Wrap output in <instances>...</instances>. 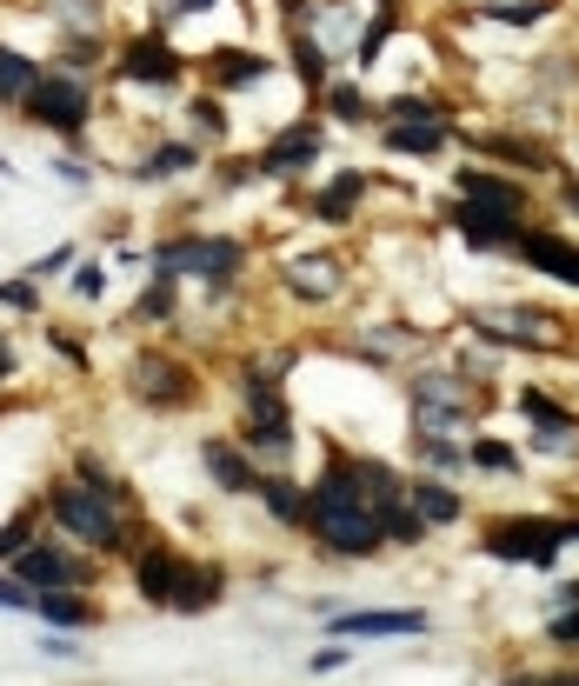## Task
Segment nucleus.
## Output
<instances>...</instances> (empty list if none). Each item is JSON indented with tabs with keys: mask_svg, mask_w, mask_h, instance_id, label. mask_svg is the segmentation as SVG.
Instances as JSON below:
<instances>
[{
	"mask_svg": "<svg viewBox=\"0 0 579 686\" xmlns=\"http://www.w3.org/2000/svg\"><path fill=\"white\" fill-rule=\"evenodd\" d=\"M307 520H313V534L333 547V554H373L380 547V507L367 500V480H360V460H333L327 467V480L313 487V500H307Z\"/></svg>",
	"mask_w": 579,
	"mask_h": 686,
	"instance_id": "obj_1",
	"label": "nucleus"
},
{
	"mask_svg": "<svg viewBox=\"0 0 579 686\" xmlns=\"http://www.w3.org/2000/svg\"><path fill=\"white\" fill-rule=\"evenodd\" d=\"M53 520L67 534H80L87 547H120V500L113 487H53Z\"/></svg>",
	"mask_w": 579,
	"mask_h": 686,
	"instance_id": "obj_2",
	"label": "nucleus"
},
{
	"mask_svg": "<svg viewBox=\"0 0 579 686\" xmlns=\"http://www.w3.org/2000/svg\"><path fill=\"white\" fill-rule=\"evenodd\" d=\"M579 527H547V520H500L493 534H487V554L493 560H527V567H553V554L573 540Z\"/></svg>",
	"mask_w": 579,
	"mask_h": 686,
	"instance_id": "obj_3",
	"label": "nucleus"
},
{
	"mask_svg": "<svg viewBox=\"0 0 579 686\" xmlns=\"http://www.w3.org/2000/svg\"><path fill=\"white\" fill-rule=\"evenodd\" d=\"M20 107H27L33 120L60 127V133H80V127H87L93 93H87V80H73V73H40V80H33V93H27Z\"/></svg>",
	"mask_w": 579,
	"mask_h": 686,
	"instance_id": "obj_4",
	"label": "nucleus"
},
{
	"mask_svg": "<svg viewBox=\"0 0 579 686\" xmlns=\"http://www.w3.org/2000/svg\"><path fill=\"white\" fill-rule=\"evenodd\" d=\"M160 267H187V274L227 280V274L240 267V247H233V240H167V247H160Z\"/></svg>",
	"mask_w": 579,
	"mask_h": 686,
	"instance_id": "obj_5",
	"label": "nucleus"
},
{
	"mask_svg": "<svg viewBox=\"0 0 579 686\" xmlns=\"http://www.w3.org/2000/svg\"><path fill=\"white\" fill-rule=\"evenodd\" d=\"M460 200L473 207V213H493V220H520V207H527V193L513 187V180H500V173H460Z\"/></svg>",
	"mask_w": 579,
	"mask_h": 686,
	"instance_id": "obj_6",
	"label": "nucleus"
},
{
	"mask_svg": "<svg viewBox=\"0 0 579 686\" xmlns=\"http://www.w3.org/2000/svg\"><path fill=\"white\" fill-rule=\"evenodd\" d=\"M13 574H20L33 594H60V587H80V580H87V574H80L67 554H53V547H20Z\"/></svg>",
	"mask_w": 579,
	"mask_h": 686,
	"instance_id": "obj_7",
	"label": "nucleus"
},
{
	"mask_svg": "<svg viewBox=\"0 0 579 686\" xmlns=\"http://www.w3.org/2000/svg\"><path fill=\"white\" fill-rule=\"evenodd\" d=\"M180 567H187V560H180L173 547H147L140 567H133V587H140L153 607H173V594H180Z\"/></svg>",
	"mask_w": 579,
	"mask_h": 686,
	"instance_id": "obj_8",
	"label": "nucleus"
},
{
	"mask_svg": "<svg viewBox=\"0 0 579 686\" xmlns=\"http://www.w3.org/2000/svg\"><path fill=\"white\" fill-rule=\"evenodd\" d=\"M133 387L153 394L147 407H187V400H193V380H187L173 360H140V367H133Z\"/></svg>",
	"mask_w": 579,
	"mask_h": 686,
	"instance_id": "obj_9",
	"label": "nucleus"
},
{
	"mask_svg": "<svg viewBox=\"0 0 579 686\" xmlns=\"http://www.w3.org/2000/svg\"><path fill=\"white\" fill-rule=\"evenodd\" d=\"M520 253H527L533 267H547L553 280H573V287H579V247H573V240H560V233H527V240H520Z\"/></svg>",
	"mask_w": 579,
	"mask_h": 686,
	"instance_id": "obj_10",
	"label": "nucleus"
},
{
	"mask_svg": "<svg viewBox=\"0 0 579 686\" xmlns=\"http://www.w3.org/2000/svg\"><path fill=\"white\" fill-rule=\"evenodd\" d=\"M333 634H427V614H407V607H387V614H340Z\"/></svg>",
	"mask_w": 579,
	"mask_h": 686,
	"instance_id": "obj_11",
	"label": "nucleus"
},
{
	"mask_svg": "<svg viewBox=\"0 0 579 686\" xmlns=\"http://www.w3.org/2000/svg\"><path fill=\"white\" fill-rule=\"evenodd\" d=\"M173 73H180V60H173L153 33H140V40L127 47V80H153V87H160V80H173Z\"/></svg>",
	"mask_w": 579,
	"mask_h": 686,
	"instance_id": "obj_12",
	"label": "nucleus"
},
{
	"mask_svg": "<svg viewBox=\"0 0 579 686\" xmlns=\"http://www.w3.org/2000/svg\"><path fill=\"white\" fill-rule=\"evenodd\" d=\"M207 474H213V487H227V494H247V487H260V480H253V467H247V460H240L227 440H213V447H207Z\"/></svg>",
	"mask_w": 579,
	"mask_h": 686,
	"instance_id": "obj_13",
	"label": "nucleus"
},
{
	"mask_svg": "<svg viewBox=\"0 0 579 686\" xmlns=\"http://www.w3.org/2000/svg\"><path fill=\"white\" fill-rule=\"evenodd\" d=\"M213 594H220V574H213V567H193V560H187V567H180V594H173V607H180V614H200V607H207Z\"/></svg>",
	"mask_w": 579,
	"mask_h": 686,
	"instance_id": "obj_14",
	"label": "nucleus"
},
{
	"mask_svg": "<svg viewBox=\"0 0 579 686\" xmlns=\"http://www.w3.org/2000/svg\"><path fill=\"white\" fill-rule=\"evenodd\" d=\"M33 614H40L47 627H87V620H93V607H87L80 594H67V587H60V594H40Z\"/></svg>",
	"mask_w": 579,
	"mask_h": 686,
	"instance_id": "obj_15",
	"label": "nucleus"
},
{
	"mask_svg": "<svg viewBox=\"0 0 579 686\" xmlns=\"http://www.w3.org/2000/svg\"><path fill=\"white\" fill-rule=\"evenodd\" d=\"M413 514H420V520H433V527H447V520H460V500H453V487L420 480V487H413Z\"/></svg>",
	"mask_w": 579,
	"mask_h": 686,
	"instance_id": "obj_16",
	"label": "nucleus"
},
{
	"mask_svg": "<svg viewBox=\"0 0 579 686\" xmlns=\"http://www.w3.org/2000/svg\"><path fill=\"white\" fill-rule=\"evenodd\" d=\"M440 140H447V133H440L433 120H400V127L387 133L393 153H440Z\"/></svg>",
	"mask_w": 579,
	"mask_h": 686,
	"instance_id": "obj_17",
	"label": "nucleus"
},
{
	"mask_svg": "<svg viewBox=\"0 0 579 686\" xmlns=\"http://www.w3.org/2000/svg\"><path fill=\"white\" fill-rule=\"evenodd\" d=\"M313 153H320V133H313V127H287V140L267 147V167H300V160H313Z\"/></svg>",
	"mask_w": 579,
	"mask_h": 686,
	"instance_id": "obj_18",
	"label": "nucleus"
},
{
	"mask_svg": "<svg viewBox=\"0 0 579 686\" xmlns=\"http://www.w3.org/2000/svg\"><path fill=\"white\" fill-rule=\"evenodd\" d=\"M460 233H467V247H500V240H520V233H513V220H493V213H473V207H460Z\"/></svg>",
	"mask_w": 579,
	"mask_h": 686,
	"instance_id": "obj_19",
	"label": "nucleus"
},
{
	"mask_svg": "<svg viewBox=\"0 0 579 686\" xmlns=\"http://www.w3.org/2000/svg\"><path fill=\"white\" fill-rule=\"evenodd\" d=\"M287 280H293V287H300L307 300H327V294L340 287V267H333V260H313V267L300 260V267H287Z\"/></svg>",
	"mask_w": 579,
	"mask_h": 686,
	"instance_id": "obj_20",
	"label": "nucleus"
},
{
	"mask_svg": "<svg viewBox=\"0 0 579 686\" xmlns=\"http://www.w3.org/2000/svg\"><path fill=\"white\" fill-rule=\"evenodd\" d=\"M33 80H40V67L0 47V100H27V93H33Z\"/></svg>",
	"mask_w": 579,
	"mask_h": 686,
	"instance_id": "obj_21",
	"label": "nucleus"
},
{
	"mask_svg": "<svg viewBox=\"0 0 579 686\" xmlns=\"http://www.w3.org/2000/svg\"><path fill=\"white\" fill-rule=\"evenodd\" d=\"M213 73H220V87H253V80H267V60H253V53H213Z\"/></svg>",
	"mask_w": 579,
	"mask_h": 686,
	"instance_id": "obj_22",
	"label": "nucleus"
},
{
	"mask_svg": "<svg viewBox=\"0 0 579 686\" xmlns=\"http://www.w3.org/2000/svg\"><path fill=\"white\" fill-rule=\"evenodd\" d=\"M260 500L273 507V520H307V500H300L287 480H260Z\"/></svg>",
	"mask_w": 579,
	"mask_h": 686,
	"instance_id": "obj_23",
	"label": "nucleus"
},
{
	"mask_svg": "<svg viewBox=\"0 0 579 686\" xmlns=\"http://www.w3.org/2000/svg\"><path fill=\"white\" fill-rule=\"evenodd\" d=\"M520 414H533V420H540L547 434H567V427H573V420H567V414L553 407V394H533V387L520 394Z\"/></svg>",
	"mask_w": 579,
	"mask_h": 686,
	"instance_id": "obj_24",
	"label": "nucleus"
},
{
	"mask_svg": "<svg viewBox=\"0 0 579 686\" xmlns=\"http://www.w3.org/2000/svg\"><path fill=\"white\" fill-rule=\"evenodd\" d=\"M467 460H480V467H493V474H507V467H513V447H500V440H480V447H473Z\"/></svg>",
	"mask_w": 579,
	"mask_h": 686,
	"instance_id": "obj_25",
	"label": "nucleus"
},
{
	"mask_svg": "<svg viewBox=\"0 0 579 686\" xmlns=\"http://www.w3.org/2000/svg\"><path fill=\"white\" fill-rule=\"evenodd\" d=\"M167 307H173V280H153V287H147V300H140V314H147V320H160Z\"/></svg>",
	"mask_w": 579,
	"mask_h": 686,
	"instance_id": "obj_26",
	"label": "nucleus"
},
{
	"mask_svg": "<svg viewBox=\"0 0 579 686\" xmlns=\"http://www.w3.org/2000/svg\"><path fill=\"white\" fill-rule=\"evenodd\" d=\"M27 534H33V507H27V514L0 534V560H7V554H20V547H27Z\"/></svg>",
	"mask_w": 579,
	"mask_h": 686,
	"instance_id": "obj_27",
	"label": "nucleus"
},
{
	"mask_svg": "<svg viewBox=\"0 0 579 686\" xmlns=\"http://www.w3.org/2000/svg\"><path fill=\"white\" fill-rule=\"evenodd\" d=\"M33 600H40V594H33L27 580H0V607H13V614H27Z\"/></svg>",
	"mask_w": 579,
	"mask_h": 686,
	"instance_id": "obj_28",
	"label": "nucleus"
},
{
	"mask_svg": "<svg viewBox=\"0 0 579 686\" xmlns=\"http://www.w3.org/2000/svg\"><path fill=\"white\" fill-rule=\"evenodd\" d=\"M300 73H307V87H327V60H320V47H307V40H300Z\"/></svg>",
	"mask_w": 579,
	"mask_h": 686,
	"instance_id": "obj_29",
	"label": "nucleus"
},
{
	"mask_svg": "<svg viewBox=\"0 0 579 686\" xmlns=\"http://www.w3.org/2000/svg\"><path fill=\"white\" fill-rule=\"evenodd\" d=\"M53 7H60L73 27H100V7H93V0H53Z\"/></svg>",
	"mask_w": 579,
	"mask_h": 686,
	"instance_id": "obj_30",
	"label": "nucleus"
},
{
	"mask_svg": "<svg viewBox=\"0 0 579 686\" xmlns=\"http://www.w3.org/2000/svg\"><path fill=\"white\" fill-rule=\"evenodd\" d=\"M100 287H107L100 267H80V274H73V294H80V300H100Z\"/></svg>",
	"mask_w": 579,
	"mask_h": 686,
	"instance_id": "obj_31",
	"label": "nucleus"
},
{
	"mask_svg": "<svg viewBox=\"0 0 579 686\" xmlns=\"http://www.w3.org/2000/svg\"><path fill=\"white\" fill-rule=\"evenodd\" d=\"M0 300H7V307H20V314H33V307H40L27 280H7V287H0Z\"/></svg>",
	"mask_w": 579,
	"mask_h": 686,
	"instance_id": "obj_32",
	"label": "nucleus"
},
{
	"mask_svg": "<svg viewBox=\"0 0 579 686\" xmlns=\"http://www.w3.org/2000/svg\"><path fill=\"white\" fill-rule=\"evenodd\" d=\"M387 27H393V20H387V13H380V20H373V27H367V40H360V60H373V53H380V47H387Z\"/></svg>",
	"mask_w": 579,
	"mask_h": 686,
	"instance_id": "obj_33",
	"label": "nucleus"
},
{
	"mask_svg": "<svg viewBox=\"0 0 579 686\" xmlns=\"http://www.w3.org/2000/svg\"><path fill=\"white\" fill-rule=\"evenodd\" d=\"M327 107H333L340 120H360V93H353V87H333V100H327Z\"/></svg>",
	"mask_w": 579,
	"mask_h": 686,
	"instance_id": "obj_34",
	"label": "nucleus"
},
{
	"mask_svg": "<svg viewBox=\"0 0 579 686\" xmlns=\"http://www.w3.org/2000/svg\"><path fill=\"white\" fill-rule=\"evenodd\" d=\"M553 640H560V647H579V614H567V620H553Z\"/></svg>",
	"mask_w": 579,
	"mask_h": 686,
	"instance_id": "obj_35",
	"label": "nucleus"
},
{
	"mask_svg": "<svg viewBox=\"0 0 579 686\" xmlns=\"http://www.w3.org/2000/svg\"><path fill=\"white\" fill-rule=\"evenodd\" d=\"M7 374H13V347L0 340V380H7Z\"/></svg>",
	"mask_w": 579,
	"mask_h": 686,
	"instance_id": "obj_36",
	"label": "nucleus"
},
{
	"mask_svg": "<svg viewBox=\"0 0 579 686\" xmlns=\"http://www.w3.org/2000/svg\"><path fill=\"white\" fill-rule=\"evenodd\" d=\"M547 686H579V674H560V680H547Z\"/></svg>",
	"mask_w": 579,
	"mask_h": 686,
	"instance_id": "obj_37",
	"label": "nucleus"
},
{
	"mask_svg": "<svg viewBox=\"0 0 579 686\" xmlns=\"http://www.w3.org/2000/svg\"><path fill=\"white\" fill-rule=\"evenodd\" d=\"M173 7H207V0H173Z\"/></svg>",
	"mask_w": 579,
	"mask_h": 686,
	"instance_id": "obj_38",
	"label": "nucleus"
}]
</instances>
